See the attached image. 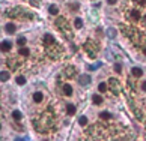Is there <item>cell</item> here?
Segmentation results:
<instances>
[{"mask_svg": "<svg viewBox=\"0 0 146 141\" xmlns=\"http://www.w3.org/2000/svg\"><path fill=\"white\" fill-rule=\"evenodd\" d=\"M98 89H100V92H106V90H107V84H106V83H100Z\"/></svg>", "mask_w": 146, "mask_h": 141, "instance_id": "cell-18", "label": "cell"}, {"mask_svg": "<svg viewBox=\"0 0 146 141\" xmlns=\"http://www.w3.org/2000/svg\"><path fill=\"white\" fill-rule=\"evenodd\" d=\"M100 65H101V63H98V65H92V66H89V69H90V71H95V69H96Z\"/></svg>", "mask_w": 146, "mask_h": 141, "instance_id": "cell-22", "label": "cell"}, {"mask_svg": "<svg viewBox=\"0 0 146 141\" xmlns=\"http://www.w3.org/2000/svg\"><path fill=\"white\" fill-rule=\"evenodd\" d=\"M115 71H116L118 74H121V71H122V66H121V63H116V65H115Z\"/></svg>", "mask_w": 146, "mask_h": 141, "instance_id": "cell-21", "label": "cell"}, {"mask_svg": "<svg viewBox=\"0 0 146 141\" xmlns=\"http://www.w3.org/2000/svg\"><path fill=\"white\" fill-rule=\"evenodd\" d=\"M0 80H2L3 83H5V81H8V80H9V74L3 71V72H2V75H0Z\"/></svg>", "mask_w": 146, "mask_h": 141, "instance_id": "cell-12", "label": "cell"}, {"mask_svg": "<svg viewBox=\"0 0 146 141\" xmlns=\"http://www.w3.org/2000/svg\"><path fill=\"white\" fill-rule=\"evenodd\" d=\"M48 11H50V14H53V15H56V14L59 12V9H57V6H54V5H51V6L48 8Z\"/></svg>", "mask_w": 146, "mask_h": 141, "instance_id": "cell-11", "label": "cell"}, {"mask_svg": "<svg viewBox=\"0 0 146 141\" xmlns=\"http://www.w3.org/2000/svg\"><path fill=\"white\" fill-rule=\"evenodd\" d=\"M92 98H93V104H95V105H100V104L103 102V98H101L100 95H93Z\"/></svg>", "mask_w": 146, "mask_h": 141, "instance_id": "cell-7", "label": "cell"}, {"mask_svg": "<svg viewBox=\"0 0 146 141\" xmlns=\"http://www.w3.org/2000/svg\"><path fill=\"white\" fill-rule=\"evenodd\" d=\"M142 89H143V90H145V92H146V81H145V83H143V84H142Z\"/></svg>", "mask_w": 146, "mask_h": 141, "instance_id": "cell-26", "label": "cell"}, {"mask_svg": "<svg viewBox=\"0 0 146 141\" xmlns=\"http://www.w3.org/2000/svg\"><path fill=\"white\" fill-rule=\"evenodd\" d=\"M78 123H80L81 126H86V125H87V119H86L84 116H81V117L78 119Z\"/></svg>", "mask_w": 146, "mask_h": 141, "instance_id": "cell-15", "label": "cell"}, {"mask_svg": "<svg viewBox=\"0 0 146 141\" xmlns=\"http://www.w3.org/2000/svg\"><path fill=\"white\" fill-rule=\"evenodd\" d=\"M71 9H78V5H71Z\"/></svg>", "mask_w": 146, "mask_h": 141, "instance_id": "cell-23", "label": "cell"}, {"mask_svg": "<svg viewBox=\"0 0 146 141\" xmlns=\"http://www.w3.org/2000/svg\"><path fill=\"white\" fill-rule=\"evenodd\" d=\"M145 56H146V48H145Z\"/></svg>", "mask_w": 146, "mask_h": 141, "instance_id": "cell-27", "label": "cell"}, {"mask_svg": "<svg viewBox=\"0 0 146 141\" xmlns=\"http://www.w3.org/2000/svg\"><path fill=\"white\" fill-rule=\"evenodd\" d=\"M145 23H146V17H145Z\"/></svg>", "mask_w": 146, "mask_h": 141, "instance_id": "cell-28", "label": "cell"}, {"mask_svg": "<svg viewBox=\"0 0 146 141\" xmlns=\"http://www.w3.org/2000/svg\"><path fill=\"white\" fill-rule=\"evenodd\" d=\"M42 98H44V96H42V93H41V92L33 93V101H35V102H41V101H42Z\"/></svg>", "mask_w": 146, "mask_h": 141, "instance_id": "cell-4", "label": "cell"}, {"mask_svg": "<svg viewBox=\"0 0 146 141\" xmlns=\"http://www.w3.org/2000/svg\"><path fill=\"white\" fill-rule=\"evenodd\" d=\"M63 93L68 95V96H71V95H72V87L68 86V84H65V86H63Z\"/></svg>", "mask_w": 146, "mask_h": 141, "instance_id": "cell-3", "label": "cell"}, {"mask_svg": "<svg viewBox=\"0 0 146 141\" xmlns=\"http://www.w3.org/2000/svg\"><path fill=\"white\" fill-rule=\"evenodd\" d=\"M2 50H3V51H8V50H11V42H8V41H3V42H2Z\"/></svg>", "mask_w": 146, "mask_h": 141, "instance_id": "cell-5", "label": "cell"}, {"mask_svg": "<svg viewBox=\"0 0 146 141\" xmlns=\"http://www.w3.org/2000/svg\"><path fill=\"white\" fill-rule=\"evenodd\" d=\"M100 117H101V119H104V120H110V119H112V114H110V113H107V111H103V113L100 114Z\"/></svg>", "mask_w": 146, "mask_h": 141, "instance_id": "cell-8", "label": "cell"}, {"mask_svg": "<svg viewBox=\"0 0 146 141\" xmlns=\"http://www.w3.org/2000/svg\"><path fill=\"white\" fill-rule=\"evenodd\" d=\"M134 2H136V3H140V5H143V3H145V0H134Z\"/></svg>", "mask_w": 146, "mask_h": 141, "instance_id": "cell-24", "label": "cell"}, {"mask_svg": "<svg viewBox=\"0 0 146 141\" xmlns=\"http://www.w3.org/2000/svg\"><path fill=\"white\" fill-rule=\"evenodd\" d=\"M20 54L21 56H29V48H24V47L20 48Z\"/></svg>", "mask_w": 146, "mask_h": 141, "instance_id": "cell-17", "label": "cell"}, {"mask_svg": "<svg viewBox=\"0 0 146 141\" xmlns=\"http://www.w3.org/2000/svg\"><path fill=\"white\" fill-rule=\"evenodd\" d=\"M133 18L134 20H140V12L139 11H133Z\"/></svg>", "mask_w": 146, "mask_h": 141, "instance_id": "cell-19", "label": "cell"}, {"mask_svg": "<svg viewBox=\"0 0 146 141\" xmlns=\"http://www.w3.org/2000/svg\"><path fill=\"white\" fill-rule=\"evenodd\" d=\"M90 83V77L89 75H80L78 77V84L80 86H89Z\"/></svg>", "mask_w": 146, "mask_h": 141, "instance_id": "cell-1", "label": "cell"}, {"mask_svg": "<svg viewBox=\"0 0 146 141\" xmlns=\"http://www.w3.org/2000/svg\"><path fill=\"white\" fill-rule=\"evenodd\" d=\"M26 42H27V39H26V38H20V39L17 41V44H18V45H21V47H23Z\"/></svg>", "mask_w": 146, "mask_h": 141, "instance_id": "cell-20", "label": "cell"}, {"mask_svg": "<svg viewBox=\"0 0 146 141\" xmlns=\"http://www.w3.org/2000/svg\"><path fill=\"white\" fill-rule=\"evenodd\" d=\"M5 30H6L9 35H12V33L15 32V26H14L12 23H9V24H6V26H5Z\"/></svg>", "mask_w": 146, "mask_h": 141, "instance_id": "cell-2", "label": "cell"}, {"mask_svg": "<svg viewBox=\"0 0 146 141\" xmlns=\"http://www.w3.org/2000/svg\"><path fill=\"white\" fill-rule=\"evenodd\" d=\"M107 36H109V38H115V36H116V30H115L113 27H110V29L107 30Z\"/></svg>", "mask_w": 146, "mask_h": 141, "instance_id": "cell-10", "label": "cell"}, {"mask_svg": "<svg viewBox=\"0 0 146 141\" xmlns=\"http://www.w3.org/2000/svg\"><path fill=\"white\" fill-rule=\"evenodd\" d=\"M107 3H110V5H113V3H116V0H107Z\"/></svg>", "mask_w": 146, "mask_h": 141, "instance_id": "cell-25", "label": "cell"}, {"mask_svg": "<svg viewBox=\"0 0 146 141\" xmlns=\"http://www.w3.org/2000/svg\"><path fill=\"white\" fill-rule=\"evenodd\" d=\"M131 72H133V75H134V77H142V74H143L140 68H133V71H131Z\"/></svg>", "mask_w": 146, "mask_h": 141, "instance_id": "cell-6", "label": "cell"}, {"mask_svg": "<svg viewBox=\"0 0 146 141\" xmlns=\"http://www.w3.org/2000/svg\"><path fill=\"white\" fill-rule=\"evenodd\" d=\"M12 117H14L15 120H20V119H21V113H20L18 110H15V111L12 113Z\"/></svg>", "mask_w": 146, "mask_h": 141, "instance_id": "cell-14", "label": "cell"}, {"mask_svg": "<svg viewBox=\"0 0 146 141\" xmlns=\"http://www.w3.org/2000/svg\"><path fill=\"white\" fill-rule=\"evenodd\" d=\"M15 81H17V84H24V83H26V78H24L23 75H18Z\"/></svg>", "mask_w": 146, "mask_h": 141, "instance_id": "cell-13", "label": "cell"}, {"mask_svg": "<svg viewBox=\"0 0 146 141\" xmlns=\"http://www.w3.org/2000/svg\"><path fill=\"white\" fill-rule=\"evenodd\" d=\"M66 111H68V114H74L75 113V107L72 104H68L66 105Z\"/></svg>", "mask_w": 146, "mask_h": 141, "instance_id": "cell-9", "label": "cell"}, {"mask_svg": "<svg viewBox=\"0 0 146 141\" xmlns=\"http://www.w3.org/2000/svg\"><path fill=\"white\" fill-rule=\"evenodd\" d=\"M74 24H75V27H77V29H80V27L83 26V21H81V18H75Z\"/></svg>", "mask_w": 146, "mask_h": 141, "instance_id": "cell-16", "label": "cell"}]
</instances>
